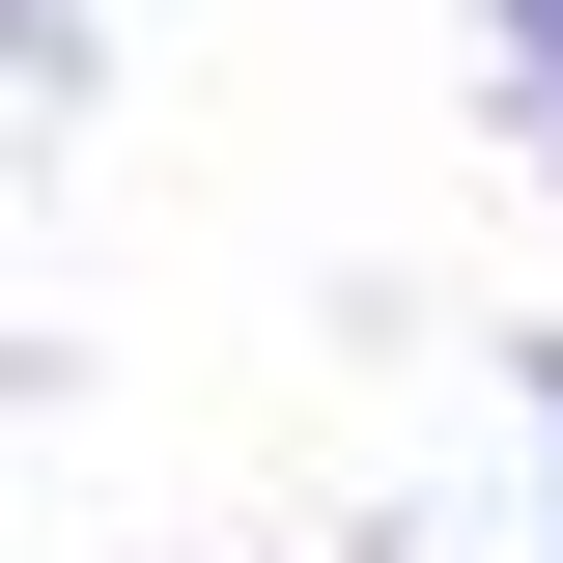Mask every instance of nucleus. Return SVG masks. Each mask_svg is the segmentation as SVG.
Here are the masks:
<instances>
[{
    "label": "nucleus",
    "mask_w": 563,
    "mask_h": 563,
    "mask_svg": "<svg viewBox=\"0 0 563 563\" xmlns=\"http://www.w3.org/2000/svg\"><path fill=\"white\" fill-rule=\"evenodd\" d=\"M536 29H563V0H536Z\"/></svg>",
    "instance_id": "f257e3e1"
}]
</instances>
